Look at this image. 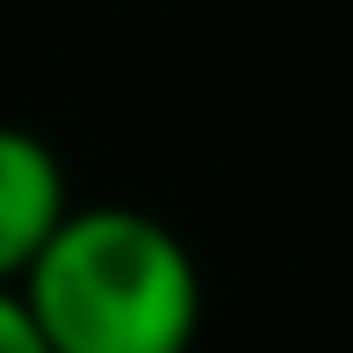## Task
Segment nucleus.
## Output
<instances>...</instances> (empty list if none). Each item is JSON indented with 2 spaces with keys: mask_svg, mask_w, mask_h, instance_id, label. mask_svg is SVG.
<instances>
[{
  "mask_svg": "<svg viewBox=\"0 0 353 353\" xmlns=\"http://www.w3.org/2000/svg\"><path fill=\"white\" fill-rule=\"evenodd\" d=\"M14 296L51 353H188L202 332L195 252L173 223L123 202H72Z\"/></svg>",
  "mask_w": 353,
  "mask_h": 353,
  "instance_id": "obj_1",
  "label": "nucleus"
},
{
  "mask_svg": "<svg viewBox=\"0 0 353 353\" xmlns=\"http://www.w3.org/2000/svg\"><path fill=\"white\" fill-rule=\"evenodd\" d=\"M65 216H72L65 159L37 130L0 123V288H14L37 267V252L51 245V231Z\"/></svg>",
  "mask_w": 353,
  "mask_h": 353,
  "instance_id": "obj_2",
  "label": "nucleus"
},
{
  "mask_svg": "<svg viewBox=\"0 0 353 353\" xmlns=\"http://www.w3.org/2000/svg\"><path fill=\"white\" fill-rule=\"evenodd\" d=\"M0 353H51L37 339V325H29V310H22L14 288H0Z\"/></svg>",
  "mask_w": 353,
  "mask_h": 353,
  "instance_id": "obj_3",
  "label": "nucleus"
}]
</instances>
